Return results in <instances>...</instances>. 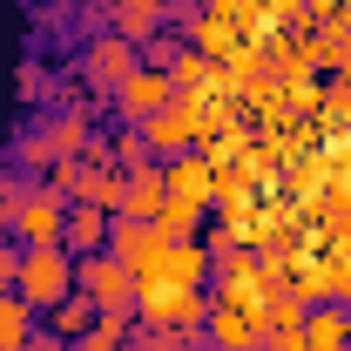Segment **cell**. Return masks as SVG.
<instances>
[{
    "mask_svg": "<svg viewBox=\"0 0 351 351\" xmlns=\"http://www.w3.org/2000/svg\"><path fill=\"white\" fill-rule=\"evenodd\" d=\"M176 95V82H169V68H135L129 82L115 88V115H122V122H149V115H156V108H162V101H169Z\"/></svg>",
    "mask_w": 351,
    "mask_h": 351,
    "instance_id": "cell-6",
    "label": "cell"
},
{
    "mask_svg": "<svg viewBox=\"0 0 351 351\" xmlns=\"http://www.w3.org/2000/svg\"><path fill=\"white\" fill-rule=\"evenodd\" d=\"M149 243H156V223H142V217H108V257H122V263L135 270Z\"/></svg>",
    "mask_w": 351,
    "mask_h": 351,
    "instance_id": "cell-15",
    "label": "cell"
},
{
    "mask_svg": "<svg viewBox=\"0 0 351 351\" xmlns=\"http://www.w3.org/2000/svg\"><path fill=\"white\" fill-rule=\"evenodd\" d=\"M129 351H189L176 331H142V338H129Z\"/></svg>",
    "mask_w": 351,
    "mask_h": 351,
    "instance_id": "cell-25",
    "label": "cell"
},
{
    "mask_svg": "<svg viewBox=\"0 0 351 351\" xmlns=\"http://www.w3.org/2000/svg\"><path fill=\"white\" fill-rule=\"evenodd\" d=\"M108 162H115L122 176H129V169H149V135L122 122V135H108Z\"/></svg>",
    "mask_w": 351,
    "mask_h": 351,
    "instance_id": "cell-21",
    "label": "cell"
},
{
    "mask_svg": "<svg viewBox=\"0 0 351 351\" xmlns=\"http://www.w3.org/2000/svg\"><path fill=\"white\" fill-rule=\"evenodd\" d=\"M135 68H142V47H135V41H122V34H101V41L82 54V75L101 88V95H115V88L129 82Z\"/></svg>",
    "mask_w": 351,
    "mask_h": 351,
    "instance_id": "cell-5",
    "label": "cell"
},
{
    "mask_svg": "<svg viewBox=\"0 0 351 351\" xmlns=\"http://www.w3.org/2000/svg\"><path fill=\"white\" fill-rule=\"evenodd\" d=\"M210 277V257L196 243H169V284H203Z\"/></svg>",
    "mask_w": 351,
    "mask_h": 351,
    "instance_id": "cell-22",
    "label": "cell"
},
{
    "mask_svg": "<svg viewBox=\"0 0 351 351\" xmlns=\"http://www.w3.org/2000/svg\"><path fill=\"white\" fill-rule=\"evenodd\" d=\"M41 189H54L61 203H75V196H82V156H61V162L47 169V182H41Z\"/></svg>",
    "mask_w": 351,
    "mask_h": 351,
    "instance_id": "cell-23",
    "label": "cell"
},
{
    "mask_svg": "<svg viewBox=\"0 0 351 351\" xmlns=\"http://www.w3.org/2000/svg\"><path fill=\"white\" fill-rule=\"evenodd\" d=\"M203 7H210V14H237L243 0H203Z\"/></svg>",
    "mask_w": 351,
    "mask_h": 351,
    "instance_id": "cell-28",
    "label": "cell"
},
{
    "mask_svg": "<svg viewBox=\"0 0 351 351\" xmlns=\"http://www.w3.org/2000/svg\"><path fill=\"white\" fill-rule=\"evenodd\" d=\"M196 223H203V203H162V217H156V237L162 243H196Z\"/></svg>",
    "mask_w": 351,
    "mask_h": 351,
    "instance_id": "cell-19",
    "label": "cell"
},
{
    "mask_svg": "<svg viewBox=\"0 0 351 351\" xmlns=\"http://www.w3.org/2000/svg\"><path fill=\"white\" fill-rule=\"evenodd\" d=\"M27 351H75V345H61V338H34Z\"/></svg>",
    "mask_w": 351,
    "mask_h": 351,
    "instance_id": "cell-27",
    "label": "cell"
},
{
    "mask_svg": "<svg viewBox=\"0 0 351 351\" xmlns=\"http://www.w3.org/2000/svg\"><path fill=\"white\" fill-rule=\"evenodd\" d=\"M34 317H41V311L27 304L21 291H14V298H0V345H34V338H41V331H34Z\"/></svg>",
    "mask_w": 351,
    "mask_h": 351,
    "instance_id": "cell-18",
    "label": "cell"
},
{
    "mask_svg": "<svg viewBox=\"0 0 351 351\" xmlns=\"http://www.w3.org/2000/svg\"><path fill=\"white\" fill-rule=\"evenodd\" d=\"M21 298L34 311H54L68 291H75V257L68 250H21Z\"/></svg>",
    "mask_w": 351,
    "mask_h": 351,
    "instance_id": "cell-2",
    "label": "cell"
},
{
    "mask_svg": "<svg viewBox=\"0 0 351 351\" xmlns=\"http://www.w3.org/2000/svg\"><path fill=\"white\" fill-rule=\"evenodd\" d=\"M338 298H345V311H351V277H345V284H338Z\"/></svg>",
    "mask_w": 351,
    "mask_h": 351,
    "instance_id": "cell-29",
    "label": "cell"
},
{
    "mask_svg": "<svg viewBox=\"0 0 351 351\" xmlns=\"http://www.w3.org/2000/svg\"><path fill=\"white\" fill-rule=\"evenodd\" d=\"M68 237V203L54 189H27V203L14 210V243L21 250H61Z\"/></svg>",
    "mask_w": 351,
    "mask_h": 351,
    "instance_id": "cell-4",
    "label": "cell"
},
{
    "mask_svg": "<svg viewBox=\"0 0 351 351\" xmlns=\"http://www.w3.org/2000/svg\"><path fill=\"white\" fill-rule=\"evenodd\" d=\"M0 351H27V345H0Z\"/></svg>",
    "mask_w": 351,
    "mask_h": 351,
    "instance_id": "cell-30",
    "label": "cell"
},
{
    "mask_svg": "<svg viewBox=\"0 0 351 351\" xmlns=\"http://www.w3.org/2000/svg\"><path fill=\"white\" fill-rule=\"evenodd\" d=\"M162 14H169V0H115V34L142 47L162 34Z\"/></svg>",
    "mask_w": 351,
    "mask_h": 351,
    "instance_id": "cell-13",
    "label": "cell"
},
{
    "mask_svg": "<svg viewBox=\"0 0 351 351\" xmlns=\"http://www.w3.org/2000/svg\"><path fill=\"white\" fill-rule=\"evenodd\" d=\"M75 291L95 298L101 311H129L135 304V270L122 257H108V250H95V257H75Z\"/></svg>",
    "mask_w": 351,
    "mask_h": 351,
    "instance_id": "cell-3",
    "label": "cell"
},
{
    "mask_svg": "<svg viewBox=\"0 0 351 351\" xmlns=\"http://www.w3.org/2000/svg\"><path fill=\"white\" fill-rule=\"evenodd\" d=\"M162 203H169V182H162V162H149V169H129V176H122V210H115V217L156 223V217H162Z\"/></svg>",
    "mask_w": 351,
    "mask_h": 351,
    "instance_id": "cell-9",
    "label": "cell"
},
{
    "mask_svg": "<svg viewBox=\"0 0 351 351\" xmlns=\"http://www.w3.org/2000/svg\"><path fill=\"white\" fill-rule=\"evenodd\" d=\"M203 338H210V351H257L263 345V317L257 311H237V304H210Z\"/></svg>",
    "mask_w": 351,
    "mask_h": 351,
    "instance_id": "cell-7",
    "label": "cell"
},
{
    "mask_svg": "<svg viewBox=\"0 0 351 351\" xmlns=\"http://www.w3.org/2000/svg\"><path fill=\"white\" fill-rule=\"evenodd\" d=\"M129 324H135V304L129 311H95V324H88V338L75 351H129Z\"/></svg>",
    "mask_w": 351,
    "mask_h": 351,
    "instance_id": "cell-17",
    "label": "cell"
},
{
    "mask_svg": "<svg viewBox=\"0 0 351 351\" xmlns=\"http://www.w3.org/2000/svg\"><path fill=\"white\" fill-rule=\"evenodd\" d=\"M210 68H217L210 54H196V47H182V54L169 61V82H176V95H203V88H210Z\"/></svg>",
    "mask_w": 351,
    "mask_h": 351,
    "instance_id": "cell-20",
    "label": "cell"
},
{
    "mask_svg": "<svg viewBox=\"0 0 351 351\" xmlns=\"http://www.w3.org/2000/svg\"><path fill=\"white\" fill-rule=\"evenodd\" d=\"M61 250H68V257H95V250H108V210H95V203H68V237H61Z\"/></svg>",
    "mask_w": 351,
    "mask_h": 351,
    "instance_id": "cell-11",
    "label": "cell"
},
{
    "mask_svg": "<svg viewBox=\"0 0 351 351\" xmlns=\"http://www.w3.org/2000/svg\"><path fill=\"white\" fill-rule=\"evenodd\" d=\"M21 284V243H0V298H14Z\"/></svg>",
    "mask_w": 351,
    "mask_h": 351,
    "instance_id": "cell-24",
    "label": "cell"
},
{
    "mask_svg": "<svg viewBox=\"0 0 351 351\" xmlns=\"http://www.w3.org/2000/svg\"><path fill=\"white\" fill-rule=\"evenodd\" d=\"M304 351H351V311L345 304H311L304 311Z\"/></svg>",
    "mask_w": 351,
    "mask_h": 351,
    "instance_id": "cell-10",
    "label": "cell"
},
{
    "mask_svg": "<svg viewBox=\"0 0 351 351\" xmlns=\"http://www.w3.org/2000/svg\"><path fill=\"white\" fill-rule=\"evenodd\" d=\"M162 182H169V196H176V203H210V196H217V169H210L196 149L169 156V162H162Z\"/></svg>",
    "mask_w": 351,
    "mask_h": 351,
    "instance_id": "cell-8",
    "label": "cell"
},
{
    "mask_svg": "<svg viewBox=\"0 0 351 351\" xmlns=\"http://www.w3.org/2000/svg\"><path fill=\"white\" fill-rule=\"evenodd\" d=\"M189 41H196V54H210V61H230L237 54V27H230V14H189Z\"/></svg>",
    "mask_w": 351,
    "mask_h": 351,
    "instance_id": "cell-14",
    "label": "cell"
},
{
    "mask_svg": "<svg viewBox=\"0 0 351 351\" xmlns=\"http://www.w3.org/2000/svg\"><path fill=\"white\" fill-rule=\"evenodd\" d=\"M95 311H101L95 298L68 291V298H61L54 311H41V317H47V331H41V338H61V345H82V338H88V324H95Z\"/></svg>",
    "mask_w": 351,
    "mask_h": 351,
    "instance_id": "cell-12",
    "label": "cell"
},
{
    "mask_svg": "<svg viewBox=\"0 0 351 351\" xmlns=\"http://www.w3.org/2000/svg\"><path fill=\"white\" fill-rule=\"evenodd\" d=\"M7 230H14V203L0 196V243H7Z\"/></svg>",
    "mask_w": 351,
    "mask_h": 351,
    "instance_id": "cell-26",
    "label": "cell"
},
{
    "mask_svg": "<svg viewBox=\"0 0 351 351\" xmlns=\"http://www.w3.org/2000/svg\"><path fill=\"white\" fill-rule=\"evenodd\" d=\"M47 149H54V162H61V156H82L88 142H95V135H88V115L82 108H61V115H47Z\"/></svg>",
    "mask_w": 351,
    "mask_h": 351,
    "instance_id": "cell-16",
    "label": "cell"
},
{
    "mask_svg": "<svg viewBox=\"0 0 351 351\" xmlns=\"http://www.w3.org/2000/svg\"><path fill=\"white\" fill-rule=\"evenodd\" d=\"M135 129L149 135V156L169 162V156H182V149L203 142V101H196V95H169V101H162L149 122H135Z\"/></svg>",
    "mask_w": 351,
    "mask_h": 351,
    "instance_id": "cell-1",
    "label": "cell"
}]
</instances>
